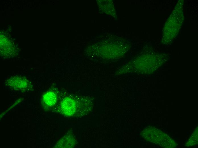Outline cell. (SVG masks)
Masks as SVG:
<instances>
[{
  "mask_svg": "<svg viewBox=\"0 0 198 148\" xmlns=\"http://www.w3.org/2000/svg\"><path fill=\"white\" fill-rule=\"evenodd\" d=\"M56 99L55 94L52 92H49L46 93L44 95L43 98L44 102L49 106L54 105L56 102Z\"/></svg>",
  "mask_w": 198,
  "mask_h": 148,
  "instance_id": "2",
  "label": "cell"
},
{
  "mask_svg": "<svg viewBox=\"0 0 198 148\" xmlns=\"http://www.w3.org/2000/svg\"><path fill=\"white\" fill-rule=\"evenodd\" d=\"M62 108L65 112L69 113V111L74 110L75 108V103L74 101L70 98L65 99L61 103Z\"/></svg>",
  "mask_w": 198,
  "mask_h": 148,
  "instance_id": "1",
  "label": "cell"
}]
</instances>
